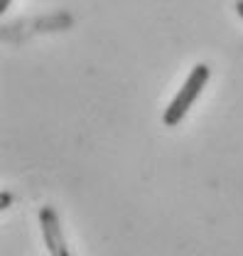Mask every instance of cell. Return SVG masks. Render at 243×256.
Wrapping results in <instances>:
<instances>
[{
  "instance_id": "6da1fadb",
  "label": "cell",
  "mask_w": 243,
  "mask_h": 256,
  "mask_svg": "<svg viewBox=\"0 0 243 256\" xmlns=\"http://www.w3.org/2000/svg\"><path fill=\"white\" fill-rule=\"evenodd\" d=\"M209 76H212V69H209L207 64L204 62L194 64V69L189 72V76H187V82L182 84V89L175 94V98L170 101V106H167L165 114H162V124H165V128H175V126L182 124V118L189 114V108L194 106V101H197L199 94L204 92Z\"/></svg>"
},
{
  "instance_id": "7a4b0ae2",
  "label": "cell",
  "mask_w": 243,
  "mask_h": 256,
  "mask_svg": "<svg viewBox=\"0 0 243 256\" xmlns=\"http://www.w3.org/2000/svg\"><path fill=\"white\" fill-rule=\"evenodd\" d=\"M39 229H42V239H44V246L49 256H71L69 254V246H66V239H64V232H61V222L59 214L54 212V207H39Z\"/></svg>"
},
{
  "instance_id": "3957f363",
  "label": "cell",
  "mask_w": 243,
  "mask_h": 256,
  "mask_svg": "<svg viewBox=\"0 0 243 256\" xmlns=\"http://www.w3.org/2000/svg\"><path fill=\"white\" fill-rule=\"evenodd\" d=\"M0 200H2V210H5V207H7L10 202H12V197H10V192H5V190H2V194H0Z\"/></svg>"
},
{
  "instance_id": "277c9868",
  "label": "cell",
  "mask_w": 243,
  "mask_h": 256,
  "mask_svg": "<svg viewBox=\"0 0 243 256\" xmlns=\"http://www.w3.org/2000/svg\"><path fill=\"white\" fill-rule=\"evenodd\" d=\"M10 2H12V0H0V12H7Z\"/></svg>"
},
{
  "instance_id": "5b68a950",
  "label": "cell",
  "mask_w": 243,
  "mask_h": 256,
  "mask_svg": "<svg viewBox=\"0 0 243 256\" xmlns=\"http://www.w3.org/2000/svg\"><path fill=\"white\" fill-rule=\"evenodd\" d=\"M236 10H239V15L243 18V0H239V2H236Z\"/></svg>"
}]
</instances>
